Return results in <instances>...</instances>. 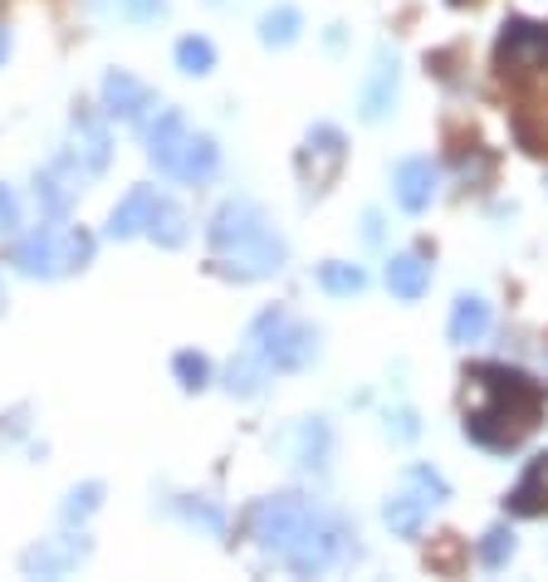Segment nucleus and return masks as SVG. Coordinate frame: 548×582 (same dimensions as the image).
<instances>
[{
    "label": "nucleus",
    "mask_w": 548,
    "mask_h": 582,
    "mask_svg": "<svg viewBox=\"0 0 548 582\" xmlns=\"http://www.w3.org/2000/svg\"><path fill=\"white\" fill-rule=\"evenodd\" d=\"M251 539L260 553L274 563H284L299 578L339 573L358 559V534L343 514H333L329 504L304 500V494H274L251 510Z\"/></svg>",
    "instance_id": "obj_1"
},
{
    "label": "nucleus",
    "mask_w": 548,
    "mask_h": 582,
    "mask_svg": "<svg viewBox=\"0 0 548 582\" xmlns=\"http://www.w3.org/2000/svg\"><path fill=\"white\" fill-rule=\"evenodd\" d=\"M466 382H470L466 436L485 445V451H515L539 426L544 392L534 377L515 373V367H476Z\"/></svg>",
    "instance_id": "obj_2"
},
{
    "label": "nucleus",
    "mask_w": 548,
    "mask_h": 582,
    "mask_svg": "<svg viewBox=\"0 0 548 582\" xmlns=\"http://www.w3.org/2000/svg\"><path fill=\"white\" fill-rule=\"evenodd\" d=\"M290 245L280 240V230L270 226V216L255 201L235 196L211 216V269L226 279H270L284 269Z\"/></svg>",
    "instance_id": "obj_3"
},
{
    "label": "nucleus",
    "mask_w": 548,
    "mask_h": 582,
    "mask_svg": "<svg viewBox=\"0 0 548 582\" xmlns=\"http://www.w3.org/2000/svg\"><path fill=\"white\" fill-rule=\"evenodd\" d=\"M147 157H153L157 171H167V177H177V181H192V187L196 181H211L221 167L216 142H211L206 132H196L177 108H162L157 122L147 128Z\"/></svg>",
    "instance_id": "obj_4"
},
{
    "label": "nucleus",
    "mask_w": 548,
    "mask_h": 582,
    "mask_svg": "<svg viewBox=\"0 0 548 582\" xmlns=\"http://www.w3.org/2000/svg\"><path fill=\"white\" fill-rule=\"evenodd\" d=\"M245 353H255L270 373H304L319 357V333L290 308H265L245 333Z\"/></svg>",
    "instance_id": "obj_5"
},
{
    "label": "nucleus",
    "mask_w": 548,
    "mask_h": 582,
    "mask_svg": "<svg viewBox=\"0 0 548 582\" xmlns=\"http://www.w3.org/2000/svg\"><path fill=\"white\" fill-rule=\"evenodd\" d=\"M89 259H94V235L79 226H40L16 245V269L30 279L79 275Z\"/></svg>",
    "instance_id": "obj_6"
},
{
    "label": "nucleus",
    "mask_w": 548,
    "mask_h": 582,
    "mask_svg": "<svg viewBox=\"0 0 548 582\" xmlns=\"http://www.w3.org/2000/svg\"><path fill=\"white\" fill-rule=\"evenodd\" d=\"M446 500H451V485L441 480V470H431V465H407V470H402V490H397L392 500H388L382 519H388L392 534L417 539L421 529H427L431 510H441Z\"/></svg>",
    "instance_id": "obj_7"
},
{
    "label": "nucleus",
    "mask_w": 548,
    "mask_h": 582,
    "mask_svg": "<svg viewBox=\"0 0 548 582\" xmlns=\"http://www.w3.org/2000/svg\"><path fill=\"white\" fill-rule=\"evenodd\" d=\"M495 69L509 89L548 83V24L509 20L500 30V45H495Z\"/></svg>",
    "instance_id": "obj_8"
},
{
    "label": "nucleus",
    "mask_w": 548,
    "mask_h": 582,
    "mask_svg": "<svg viewBox=\"0 0 548 582\" xmlns=\"http://www.w3.org/2000/svg\"><path fill=\"white\" fill-rule=\"evenodd\" d=\"M343 157H348V142H343V132L333 128V122L309 128L304 147H299V177H304V187L309 191H329L333 177L343 171Z\"/></svg>",
    "instance_id": "obj_9"
},
{
    "label": "nucleus",
    "mask_w": 548,
    "mask_h": 582,
    "mask_svg": "<svg viewBox=\"0 0 548 582\" xmlns=\"http://www.w3.org/2000/svg\"><path fill=\"white\" fill-rule=\"evenodd\" d=\"M84 181H89V171H84V162L65 147V152L35 177V201H40V210H49V216H65V210L79 201Z\"/></svg>",
    "instance_id": "obj_10"
},
{
    "label": "nucleus",
    "mask_w": 548,
    "mask_h": 582,
    "mask_svg": "<svg viewBox=\"0 0 548 582\" xmlns=\"http://www.w3.org/2000/svg\"><path fill=\"white\" fill-rule=\"evenodd\" d=\"M397 89H402V69H397L392 49L382 45L378 59H372V69H368V79H363V93H358V118L382 122L397 108Z\"/></svg>",
    "instance_id": "obj_11"
},
{
    "label": "nucleus",
    "mask_w": 548,
    "mask_h": 582,
    "mask_svg": "<svg viewBox=\"0 0 548 582\" xmlns=\"http://www.w3.org/2000/svg\"><path fill=\"white\" fill-rule=\"evenodd\" d=\"M89 553H94V543L84 534H65V539L35 543V549L20 559V568L30 578H65V573H74V568L89 563Z\"/></svg>",
    "instance_id": "obj_12"
},
{
    "label": "nucleus",
    "mask_w": 548,
    "mask_h": 582,
    "mask_svg": "<svg viewBox=\"0 0 548 582\" xmlns=\"http://www.w3.org/2000/svg\"><path fill=\"white\" fill-rule=\"evenodd\" d=\"M436 187H441V171H436L431 157H407V162H397V171H392L397 206H402L407 216H421V210L436 201Z\"/></svg>",
    "instance_id": "obj_13"
},
{
    "label": "nucleus",
    "mask_w": 548,
    "mask_h": 582,
    "mask_svg": "<svg viewBox=\"0 0 548 582\" xmlns=\"http://www.w3.org/2000/svg\"><path fill=\"white\" fill-rule=\"evenodd\" d=\"M104 108H108L114 118H123V122H143V118L157 108V93L147 89L143 79H133L128 69H114V73L104 79Z\"/></svg>",
    "instance_id": "obj_14"
},
{
    "label": "nucleus",
    "mask_w": 548,
    "mask_h": 582,
    "mask_svg": "<svg viewBox=\"0 0 548 582\" xmlns=\"http://www.w3.org/2000/svg\"><path fill=\"white\" fill-rule=\"evenodd\" d=\"M284 451H290V461L299 470H329V455H333V431L323 416H304L299 426L290 431V441H284Z\"/></svg>",
    "instance_id": "obj_15"
},
{
    "label": "nucleus",
    "mask_w": 548,
    "mask_h": 582,
    "mask_svg": "<svg viewBox=\"0 0 548 582\" xmlns=\"http://www.w3.org/2000/svg\"><path fill=\"white\" fill-rule=\"evenodd\" d=\"M69 152L79 157L89 177H98V171L108 167V157H114V138H108V128L94 114H84V108H79L74 122H69Z\"/></svg>",
    "instance_id": "obj_16"
},
{
    "label": "nucleus",
    "mask_w": 548,
    "mask_h": 582,
    "mask_svg": "<svg viewBox=\"0 0 548 582\" xmlns=\"http://www.w3.org/2000/svg\"><path fill=\"white\" fill-rule=\"evenodd\" d=\"M162 196L153 187H133L123 201L114 206V216H108V240H133V235L147 230V220H153Z\"/></svg>",
    "instance_id": "obj_17"
},
{
    "label": "nucleus",
    "mask_w": 548,
    "mask_h": 582,
    "mask_svg": "<svg viewBox=\"0 0 548 582\" xmlns=\"http://www.w3.org/2000/svg\"><path fill=\"white\" fill-rule=\"evenodd\" d=\"M388 289H392L402 304H417L421 294L431 289V259L417 255V250L392 255V259H388Z\"/></svg>",
    "instance_id": "obj_18"
},
{
    "label": "nucleus",
    "mask_w": 548,
    "mask_h": 582,
    "mask_svg": "<svg viewBox=\"0 0 548 582\" xmlns=\"http://www.w3.org/2000/svg\"><path fill=\"white\" fill-rule=\"evenodd\" d=\"M485 328H490V304L480 299V294H460L456 308H451V343H460V348H470V343L485 338Z\"/></svg>",
    "instance_id": "obj_19"
},
{
    "label": "nucleus",
    "mask_w": 548,
    "mask_h": 582,
    "mask_svg": "<svg viewBox=\"0 0 548 582\" xmlns=\"http://www.w3.org/2000/svg\"><path fill=\"white\" fill-rule=\"evenodd\" d=\"M509 510L515 514H544L548 510V451L529 461L525 480H519L515 494H509Z\"/></svg>",
    "instance_id": "obj_20"
},
{
    "label": "nucleus",
    "mask_w": 548,
    "mask_h": 582,
    "mask_svg": "<svg viewBox=\"0 0 548 582\" xmlns=\"http://www.w3.org/2000/svg\"><path fill=\"white\" fill-rule=\"evenodd\" d=\"M147 235H153L162 250H177V245H186V235H192V220H186V210L177 201H157L153 220H147Z\"/></svg>",
    "instance_id": "obj_21"
},
{
    "label": "nucleus",
    "mask_w": 548,
    "mask_h": 582,
    "mask_svg": "<svg viewBox=\"0 0 548 582\" xmlns=\"http://www.w3.org/2000/svg\"><path fill=\"white\" fill-rule=\"evenodd\" d=\"M319 284L333 299H353V294L368 289V275L358 265H348V259H329V265H319Z\"/></svg>",
    "instance_id": "obj_22"
},
{
    "label": "nucleus",
    "mask_w": 548,
    "mask_h": 582,
    "mask_svg": "<svg viewBox=\"0 0 548 582\" xmlns=\"http://www.w3.org/2000/svg\"><path fill=\"white\" fill-rule=\"evenodd\" d=\"M265 382H270V367L260 363L255 353H241L231 363V373H226L231 396H260V392H265Z\"/></svg>",
    "instance_id": "obj_23"
},
{
    "label": "nucleus",
    "mask_w": 548,
    "mask_h": 582,
    "mask_svg": "<svg viewBox=\"0 0 548 582\" xmlns=\"http://www.w3.org/2000/svg\"><path fill=\"white\" fill-rule=\"evenodd\" d=\"M299 10L294 6H280V10H270L265 20H260V45H270V49H284V45H294L299 40Z\"/></svg>",
    "instance_id": "obj_24"
},
{
    "label": "nucleus",
    "mask_w": 548,
    "mask_h": 582,
    "mask_svg": "<svg viewBox=\"0 0 548 582\" xmlns=\"http://www.w3.org/2000/svg\"><path fill=\"white\" fill-rule=\"evenodd\" d=\"M177 69L192 73V79H202V73L216 69V49H211V40H202V34L177 40Z\"/></svg>",
    "instance_id": "obj_25"
},
{
    "label": "nucleus",
    "mask_w": 548,
    "mask_h": 582,
    "mask_svg": "<svg viewBox=\"0 0 548 582\" xmlns=\"http://www.w3.org/2000/svg\"><path fill=\"white\" fill-rule=\"evenodd\" d=\"M98 10L114 20H133V24H153L167 16V0H98Z\"/></svg>",
    "instance_id": "obj_26"
},
{
    "label": "nucleus",
    "mask_w": 548,
    "mask_h": 582,
    "mask_svg": "<svg viewBox=\"0 0 548 582\" xmlns=\"http://www.w3.org/2000/svg\"><path fill=\"white\" fill-rule=\"evenodd\" d=\"M509 559H515V534H509V524H495L490 534L480 539V563L490 568V573H500Z\"/></svg>",
    "instance_id": "obj_27"
},
{
    "label": "nucleus",
    "mask_w": 548,
    "mask_h": 582,
    "mask_svg": "<svg viewBox=\"0 0 548 582\" xmlns=\"http://www.w3.org/2000/svg\"><path fill=\"white\" fill-rule=\"evenodd\" d=\"M98 500H104V485H98V480H89V485H74L69 500H65V524H84V519L98 510Z\"/></svg>",
    "instance_id": "obj_28"
},
{
    "label": "nucleus",
    "mask_w": 548,
    "mask_h": 582,
    "mask_svg": "<svg viewBox=\"0 0 548 582\" xmlns=\"http://www.w3.org/2000/svg\"><path fill=\"white\" fill-rule=\"evenodd\" d=\"M172 373H177V382L186 392H202L211 382V363L202 353H177V357H172Z\"/></svg>",
    "instance_id": "obj_29"
},
{
    "label": "nucleus",
    "mask_w": 548,
    "mask_h": 582,
    "mask_svg": "<svg viewBox=\"0 0 548 582\" xmlns=\"http://www.w3.org/2000/svg\"><path fill=\"white\" fill-rule=\"evenodd\" d=\"M182 514H186V519H192V524H202V529H206V534H216V539H221V534H226V514H221V510H216V504H206V500H196V504H182Z\"/></svg>",
    "instance_id": "obj_30"
},
{
    "label": "nucleus",
    "mask_w": 548,
    "mask_h": 582,
    "mask_svg": "<svg viewBox=\"0 0 548 582\" xmlns=\"http://www.w3.org/2000/svg\"><path fill=\"white\" fill-rule=\"evenodd\" d=\"M388 436H397V441H417V436H421L417 412H407V406H397V412H388Z\"/></svg>",
    "instance_id": "obj_31"
},
{
    "label": "nucleus",
    "mask_w": 548,
    "mask_h": 582,
    "mask_svg": "<svg viewBox=\"0 0 548 582\" xmlns=\"http://www.w3.org/2000/svg\"><path fill=\"white\" fill-rule=\"evenodd\" d=\"M16 226H20V201L10 187H0V235H10Z\"/></svg>",
    "instance_id": "obj_32"
},
{
    "label": "nucleus",
    "mask_w": 548,
    "mask_h": 582,
    "mask_svg": "<svg viewBox=\"0 0 548 582\" xmlns=\"http://www.w3.org/2000/svg\"><path fill=\"white\" fill-rule=\"evenodd\" d=\"M456 559H460V543H456V539H446L441 549L431 553V568H446V573H456Z\"/></svg>",
    "instance_id": "obj_33"
},
{
    "label": "nucleus",
    "mask_w": 548,
    "mask_h": 582,
    "mask_svg": "<svg viewBox=\"0 0 548 582\" xmlns=\"http://www.w3.org/2000/svg\"><path fill=\"white\" fill-rule=\"evenodd\" d=\"M6 55H10V34L0 30V59H6Z\"/></svg>",
    "instance_id": "obj_34"
},
{
    "label": "nucleus",
    "mask_w": 548,
    "mask_h": 582,
    "mask_svg": "<svg viewBox=\"0 0 548 582\" xmlns=\"http://www.w3.org/2000/svg\"><path fill=\"white\" fill-rule=\"evenodd\" d=\"M451 6H470V0H451Z\"/></svg>",
    "instance_id": "obj_35"
},
{
    "label": "nucleus",
    "mask_w": 548,
    "mask_h": 582,
    "mask_svg": "<svg viewBox=\"0 0 548 582\" xmlns=\"http://www.w3.org/2000/svg\"><path fill=\"white\" fill-rule=\"evenodd\" d=\"M216 6H221V0H216Z\"/></svg>",
    "instance_id": "obj_36"
}]
</instances>
